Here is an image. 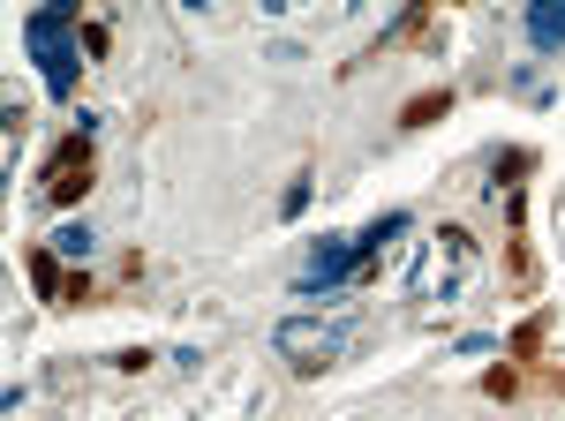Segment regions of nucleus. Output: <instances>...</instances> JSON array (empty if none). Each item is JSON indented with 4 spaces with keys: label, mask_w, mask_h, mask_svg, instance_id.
<instances>
[{
    "label": "nucleus",
    "mask_w": 565,
    "mask_h": 421,
    "mask_svg": "<svg viewBox=\"0 0 565 421\" xmlns=\"http://www.w3.org/2000/svg\"><path fill=\"white\" fill-rule=\"evenodd\" d=\"M23 53L39 61L45 90H53V98H68V90H76V68H84V15H76L68 0L31 8V15H23Z\"/></svg>",
    "instance_id": "nucleus-1"
},
{
    "label": "nucleus",
    "mask_w": 565,
    "mask_h": 421,
    "mask_svg": "<svg viewBox=\"0 0 565 421\" xmlns=\"http://www.w3.org/2000/svg\"><path fill=\"white\" fill-rule=\"evenodd\" d=\"M354 338H362V324L354 316H332V324H309V316H287L279 332H271V346L302 369V377H317V369H332V361H348Z\"/></svg>",
    "instance_id": "nucleus-2"
},
{
    "label": "nucleus",
    "mask_w": 565,
    "mask_h": 421,
    "mask_svg": "<svg viewBox=\"0 0 565 421\" xmlns=\"http://www.w3.org/2000/svg\"><path fill=\"white\" fill-rule=\"evenodd\" d=\"M90 136H98V121H84L53 159H45V204H76L90 188Z\"/></svg>",
    "instance_id": "nucleus-3"
},
{
    "label": "nucleus",
    "mask_w": 565,
    "mask_h": 421,
    "mask_svg": "<svg viewBox=\"0 0 565 421\" xmlns=\"http://www.w3.org/2000/svg\"><path fill=\"white\" fill-rule=\"evenodd\" d=\"M521 31H527V45H535V53H565V0H543V8H527Z\"/></svg>",
    "instance_id": "nucleus-4"
},
{
    "label": "nucleus",
    "mask_w": 565,
    "mask_h": 421,
    "mask_svg": "<svg viewBox=\"0 0 565 421\" xmlns=\"http://www.w3.org/2000/svg\"><path fill=\"white\" fill-rule=\"evenodd\" d=\"M437 114H452V90H423V98H407V106H399V128H430Z\"/></svg>",
    "instance_id": "nucleus-5"
},
{
    "label": "nucleus",
    "mask_w": 565,
    "mask_h": 421,
    "mask_svg": "<svg viewBox=\"0 0 565 421\" xmlns=\"http://www.w3.org/2000/svg\"><path fill=\"white\" fill-rule=\"evenodd\" d=\"M31 279H39L45 301H68V279H61V256L53 249H31Z\"/></svg>",
    "instance_id": "nucleus-6"
},
{
    "label": "nucleus",
    "mask_w": 565,
    "mask_h": 421,
    "mask_svg": "<svg viewBox=\"0 0 565 421\" xmlns=\"http://www.w3.org/2000/svg\"><path fill=\"white\" fill-rule=\"evenodd\" d=\"M543 332H551V316H527L521 332H513V346H505V354H513V361H535V346H543Z\"/></svg>",
    "instance_id": "nucleus-7"
},
{
    "label": "nucleus",
    "mask_w": 565,
    "mask_h": 421,
    "mask_svg": "<svg viewBox=\"0 0 565 421\" xmlns=\"http://www.w3.org/2000/svg\"><path fill=\"white\" fill-rule=\"evenodd\" d=\"M309 196H317V181H309V173H295V181H287V196H279V218H302Z\"/></svg>",
    "instance_id": "nucleus-8"
},
{
    "label": "nucleus",
    "mask_w": 565,
    "mask_h": 421,
    "mask_svg": "<svg viewBox=\"0 0 565 421\" xmlns=\"http://www.w3.org/2000/svg\"><path fill=\"white\" fill-rule=\"evenodd\" d=\"M53 256H90V226H61L53 234Z\"/></svg>",
    "instance_id": "nucleus-9"
},
{
    "label": "nucleus",
    "mask_w": 565,
    "mask_h": 421,
    "mask_svg": "<svg viewBox=\"0 0 565 421\" xmlns=\"http://www.w3.org/2000/svg\"><path fill=\"white\" fill-rule=\"evenodd\" d=\"M482 391H490V399H513V391H521V377H513V369H490V377H482Z\"/></svg>",
    "instance_id": "nucleus-10"
}]
</instances>
